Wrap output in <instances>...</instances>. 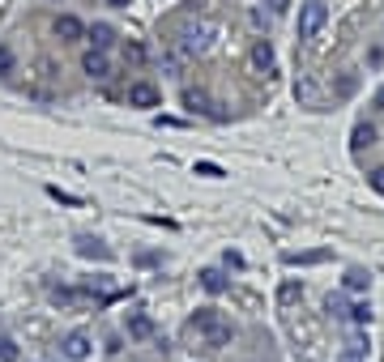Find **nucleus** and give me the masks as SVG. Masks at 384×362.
<instances>
[{
  "mask_svg": "<svg viewBox=\"0 0 384 362\" xmlns=\"http://www.w3.org/2000/svg\"><path fill=\"white\" fill-rule=\"evenodd\" d=\"M351 324H372V307L368 303H351Z\"/></svg>",
  "mask_w": 384,
  "mask_h": 362,
  "instance_id": "19",
  "label": "nucleus"
},
{
  "mask_svg": "<svg viewBox=\"0 0 384 362\" xmlns=\"http://www.w3.org/2000/svg\"><path fill=\"white\" fill-rule=\"evenodd\" d=\"M372 141H376V128H372V124H359V128H355V137H351V145H355V149H363V145H372Z\"/></svg>",
  "mask_w": 384,
  "mask_h": 362,
  "instance_id": "17",
  "label": "nucleus"
},
{
  "mask_svg": "<svg viewBox=\"0 0 384 362\" xmlns=\"http://www.w3.org/2000/svg\"><path fill=\"white\" fill-rule=\"evenodd\" d=\"M0 362H17V341L13 337H0Z\"/></svg>",
  "mask_w": 384,
  "mask_h": 362,
  "instance_id": "20",
  "label": "nucleus"
},
{
  "mask_svg": "<svg viewBox=\"0 0 384 362\" xmlns=\"http://www.w3.org/2000/svg\"><path fill=\"white\" fill-rule=\"evenodd\" d=\"M77 256H85V260H111V247L103 243V239H77Z\"/></svg>",
  "mask_w": 384,
  "mask_h": 362,
  "instance_id": "7",
  "label": "nucleus"
},
{
  "mask_svg": "<svg viewBox=\"0 0 384 362\" xmlns=\"http://www.w3.org/2000/svg\"><path fill=\"white\" fill-rule=\"evenodd\" d=\"M252 64H256L261 73H269V68H274V47H269L265 38H261V43L252 47Z\"/></svg>",
  "mask_w": 384,
  "mask_h": 362,
  "instance_id": "12",
  "label": "nucleus"
},
{
  "mask_svg": "<svg viewBox=\"0 0 384 362\" xmlns=\"http://www.w3.org/2000/svg\"><path fill=\"white\" fill-rule=\"evenodd\" d=\"M295 94H299L303 102H312V98H316V85H312V81H299V90H295Z\"/></svg>",
  "mask_w": 384,
  "mask_h": 362,
  "instance_id": "25",
  "label": "nucleus"
},
{
  "mask_svg": "<svg viewBox=\"0 0 384 362\" xmlns=\"http://www.w3.org/2000/svg\"><path fill=\"white\" fill-rule=\"evenodd\" d=\"M342 286H346L351 294H363V290L372 286V277H368L363 269H346V277H342Z\"/></svg>",
  "mask_w": 384,
  "mask_h": 362,
  "instance_id": "11",
  "label": "nucleus"
},
{
  "mask_svg": "<svg viewBox=\"0 0 384 362\" xmlns=\"http://www.w3.org/2000/svg\"><path fill=\"white\" fill-rule=\"evenodd\" d=\"M201 290H209V294H222V290H227V277H222L218 269H205V273H201Z\"/></svg>",
  "mask_w": 384,
  "mask_h": 362,
  "instance_id": "14",
  "label": "nucleus"
},
{
  "mask_svg": "<svg viewBox=\"0 0 384 362\" xmlns=\"http://www.w3.org/2000/svg\"><path fill=\"white\" fill-rule=\"evenodd\" d=\"M197 175H205V179H222V166H218V162H197Z\"/></svg>",
  "mask_w": 384,
  "mask_h": 362,
  "instance_id": "21",
  "label": "nucleus"
},
{
  "mask_svg": "<svg viewBox=\"0 0 384 362\" xmlns=\"http://www.w3.org/2000/svg\"><path fill=\"white\" fill-rule=\"evenodd\" d=\"M56 34H60L64 43H77V38L85 34V26H81V21H77L73 13H64V17H56Z\"/></svg>",
  "mask_w": 384,
  "mask_h": 362,
  "instance_id": "8",
  "label": "nucleus"
},
{
  "mask_svg": "<svg viewBox=\"0 0 384 362\" xmlns=\"http://www.w3.org/2000/svg\"><path fill=\"white\" fill-rule=\"evenodd\" d=\"M9 73H13V51L0 43V77H9Z\"/></svg>",
  "mask_w": 384,
  "mask_h": 362,
  "instance_id": "22",
  "label": "nucleus"
},
{
  "mask_svg": "<svg viewBox=\"0 0 384 362\" xmlns=\"http://www.w3.org/2000/svg\"><path fill=\"white\" fill-rule=\"evenodd\" d=\"M338 320H351V303H346V294H329V303H325Z\"/></svg>",
  "mask_w": 384,
  "mask_h": 362,
  "instance_id": "18",
  "label": "nucleus"
},
{
  "mask_svg": "<svg viewBox=\"0 0 384 362\" xmlns=\"http://www.w3.org/2000/svg\"><path fill=\"white\" fill-rule=\"evenodd\" d=\"M368 179H372V188H376V192H380V196H384V166H376V171H372Z\"/></svg>",
  "mask_w": 384,
  "mask_h": 362,
  "instance_id": "26",
  "label": "nucleus"
},
{
  "mask_svg": "<svg viewBox=\"0 0 384 362\" xmlns=\"http://www.w3.org/2000/svg\"><path fill=\"white\" fill-rule=\"evenodd\" d=\"M265 4H269L274 13H286V9H291V0H265Z\"/></svg>",
  "mask_w": 384,
  "mask_h": 362,
  "instance_id": "27",
  "label": "nucleus"
},
{
  "mask_svg": "<svg viewBox=\"0 0 384 362\" xmlns=\"http://www.w3.org/2000/svg\"><path fill=\"white\" fill-rule=\"evenodd\" d=\"M192 324H197V333L205 337V346H214V350H222V346L231 341V324H227L218 312H209V307H205V312H197V316H192Z\"/></svg>",
  "mask_w": 384,
  "mask_h": 362,
  "instance_id": "1",
  "label": "nucleus"
},
{
  "mask_svg": "<svg viewBox=\"0 0 384 362\" xmlns=\"http://www.w3.org/2000/svg\"><path fill=\"white\" fill-rule=\"evenodd\" d=\"M154 333H158V329H154V320H150V316H141V312H133V316H128V337L150 341Z\"/></svg>",
  "mask_w": 384,
  "mask_h": 362,
  "instance_id": "9",
  "label": "nucleus"
},
{
  "mask_svg": "<svg viewBox=\"0 0 384 362\" xmlns=\"http://www.w3.org/2000/svg\"><path fill=\"white\" fill-rule=\"evenodd\" d=\"M81 68H85V77H94V81H107V77H111V60H107V51H85Z\"/></svg>",
  "mask_w": 384,
  "mask_h": 362,
  "instance_id": "4",
  "label": "nucleus"
},
{
  "mask_svg": "<svg viewBox=\"0 0 384 362\" xmlns=\"http://www.w3.org/2000/svg\"><path fill=\"white\" fill-rule=\"evenodd\" d=\"M209 43H214V26H188V30L180 34V51H184V55L209 51Z\"/></svg>",
  "mask_w": 384,
  "mask_h": 362,
  "instance_id": "3",
  "label": "nucleus"
},
{
  "mask_svg": "<svg viewBox=\"0 0 384 362\" xmlns=\"http://www.w3.org/2000/svg\"><path fill=\"white\" fill-rule=\"evenodd\" d=\"M376 107H384V85L376 90Z\"/></svg>",
  "mask_w": 384,
  "mask_h": 362,
  "instance_id": "29",
  "label": "nucleus"
},
{
  "mask_svg": "<svg viewBox=\"0 0 384 362\" xmlns=\"http://www.w3.org/2000/svg\"><path fill=\"white\" fill-rule=\"evenodd\" d=\"M107 4H115V9H128V4H133V0H107Z\"/></svg>",
  "mask_w": 384,
  "mask_h": 362,
  "instance_id": "28",
  "label": "nucleus"
},
{
  "mask_svg": "<svg viewBox=\"0 0 384 362\" xmlns=\"http://www.w3.org/2000/svg\"><path fill=\"white\" fill-rule=\"evenodd\" d=\"M329 21V9L321 4V0H312V4H303L299 9V38H316V30Z\"/></svg>",
  "mask_w": 384,
  "mask_h": 362,
  "instance_id": "2",
  "label": "nucleus"
},
{
  "mask_svg": "<svg viewBox=\"0 0 384 362\" xmlns=\"http://www.w3.org/2000/svg\"><path fill=\"white\" fill-rule=\"evenodd\" d=\"M184 102H188V107H192V111H209V102H205V94H197V90H192V94H188V98H184Z\"/></svg>",
  "mask_w": 384,
  "mask_h": 362,
  "instance_id": "24",
  "label": "nucleus"
},
{
  "mask_svg": "<svg viewBox=\"0 0 384 362\" xmlns=\"http://www.w3.org/2000/svg\"><path fill=\"white\" fill-rule=\"evenodd\" d=\"M295 299H303V286H299V282H282V290H278V303H282V307H291Z\"/></svg>",
  "mask_w": 384,
  "mask_h": 362,
  "instance_id": "16",
  "label": "nucleus"
},
{
  "mask_svg": "<svg viewBox=\"0 0 384 362\" xmlns=\"http://www.w3.org/2000/svg\"><path fill=\"white\" fill-rule=\"evenodd\" d=\"M128 102L133 107H158V90L150 81H137V85H128Z\"/></svg>",
  "mask_w": 384,
  "mask_h": 362,
  "instance_id": "6",
  "label": "nucleus"
},
{
  "mask_svg": "<svg viewBox=\"0 0 384 362\" xmlns=\"http://www.w3.org/2000/svg\"><path fill=\"white\" fill-rule=\"evenodd\" d=\"M60 350H64V358L85 362V358H90V337H85V333H68V337L60 341Z\"/></svg>",
  "mask_w": 384,
  "mask_h": 362,
  "instance_id": "5",
  "label": "nucleus"
},
{
  "mask_svg": "<svg viewBox=\"0 0 384 362\" xmlns=\"http://www.w3.org/2000/svg\"><path fill=\"white\" fill-rule=\"evenodd\" d=\"M90 43H94V51H107L115 43V30L107 21H98V26H90Z\"/></svg>",
  "mask_w": 384,
  "mask_h": 362,
  "instance_id": "10",
  "label": "nucleus"
},
{
  "mask_svg": "<svg viewBox=\"0 0 384 362\" xmlns=\"http://www.w3.org/2000/svg\"><path fill=\"white\" fill-rule=\"evenodd\" d=\"M338 362H368V346H363V337L346 341V350L338 354Z\"/></svg>",
  "mask_w": 384,
  "mask_h": 362,
  "instance_id": "13",
  "label": "nucleus"
},
{
  "mask_svg": "<svg viewBox=\"0 0 384 362\" xmlns=\"http://www.w3.org/2000/svg\"><path fill=\"white\" fill-rule=\"evenodd\" d=\"M321 260H329V252H291L286 256V265H321Z\"/></svg>",
  "mask_w": 384,
  "mask_h": 362,
  "instance_id": "15",
  "label": "nucleus"
},
{
  "mask_svg": "<svg viewBox=\"0 0 384 362\" xmlns=\"http://www.w3.org/2000/svg\"><path fill=\"white\" fill-rule=\"evenodd\" d=\"M124 60H133V64H141V60H145V47H137V43H128V47H124Z\"/></svg>",
  "mask_w": 384,
  "mask_h": 362,
  "instance_id": "23",
  "label": "nucleus"
}]
</instances>
